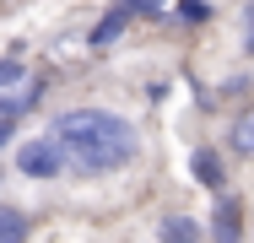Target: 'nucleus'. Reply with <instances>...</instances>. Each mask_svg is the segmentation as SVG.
<instances>
[{
	"instance_id": "1",
	"label": "nucleus",
	"mask_w": 254,
	"mask_h": 243,
	"mask_svg": "<svg viewBox=\"0 0 254 243\" xmlns=\"http://www.w3.org/2000/svg\"><path fill=\"white\" fill-rule=\"evenodd\" d=\"M49 135L65 151V173L76 179H114L141 157V130L119 108L103 103H70L49 119Z\"/></svg>"
},
{
	"instance_id": "2",
	"label": "nucleus",
	"mask_w": 254,
	"mask_h": 243,
	"mask_svg": "<svg viewBox=\"0 0 254 243\" xmlns=\"http://www.w3.org/2000/svg\"><path fill=\"white\" fill-rule=\"evenodd\" d=\"M11 168L22 173V179H33V184H54V179H65V151L54 141L49 130L44 135H27V141H11Z\"/></svg>"
},
{
	"instance_id": "3",
	"label": "nucleus",
	"mask_w": 254,
	"mask_h": 243,
	"mask_svg": "<svg viewBox=\"0 0 254 243\" xmlns=\"http://www.w3.org/2000/svg\"><path fill=\"white\" fill-rule=\"evenodd\" d=\"M205 233H211V238H222V243H233V238H244V233H249V222H244V200H238L233 189H216V205H211Z\"/></svg>"
},
{
	"instance_id": "4",
	"label": "nucleus",
	"mask_w": 254,
	"mask_h": 243,
	"mask_svg": "<svg viewBox=\"0 0 254 243\" xmlns=\"http://www.w3.org/2000/svg\"><path fill=\"white\" fill-rule=\"evenodd\" d=\"M190 179L200 184V189H227V162H222V151L216 146H195L190 151Z\"/></svg>"
},
{
	"instance_id": "5",
	"label": "nucleus",
	"mask_w": 254,
	"mask_h": 243,
	"mask_svg": "<svg viewBox=\"0 0 254 243\" xmlns=\"http://www.w3.org/2000/svg\"><path fill=\"white\" fill-rule=\"evenodd\" d=\"M125 33H130V11L114 0V5H108V11L98 16V22L87 27V49H108V44H119Z\"/></svg>"
},
{
	"instance_id": "6",
	"label": "nucleus",
	"mask_w": 254,
	"mask_h": 243,
	"mask_svg": "<svg viewBox=\"0 0 254 243\" xmlns=\"http://www.w3.org/2000/svg\"><path fill=\"white\" fill-rule=\"evenodd\" d=\"M157 238L162 243H195V238H205V227L190 216V211H168V216L157 222Z\"/></svg>"
},
{
	"instance_id": "7",
	"label": "nucleus",
	"mask_w": 254,
	"mask_h": 243,
	"mask_svg": "<svg viewBox=\"0 0 254 243\" xmlns=\"http://www.w3.org/2000/svg\"><path fill=\"white\" fill-rule=\"evenodd\" d=\"M227 151L233 157H254V103L227 119Z\"/></svg>"
},
{
	"instance_id": "8",
	"label": "nucleus",
	"mask_w": 254,
	"mask_h": 243,
	"mask_svg": "<svg viewBox=\"0 0 254 243\" xmlns=\"http://www.w3.org/2000/svg\"><path fill=\"white\" fill-rule=\"evenodd\" d=\"M168 16L184 22V27H205L216 11H211V0H168Z\"/></svg>"
},
{
	"instance_id": "9",
	"label": "nucleus",
	"mask_w": 254,
	"mask_h": 243,
	"mask_svg": "<svg viewBox=\"0 0 254 243\" xmlns=\"http://www.w3.org/2000/svg\"><path fill=\"white\" fill-rule=\"evenodd\" d=\"M125 11H130V22H157V16H168V0H119Z\"/></svg>"
},
{
	"instance_id": "10",
	"label": "nucleus",
	"mask_w": 254,
	"mask_h": 243,
	"mask_svg": "<svg viewBox=\"0 0 254 243\" xmlns=\"http://www.w3.org/2000/svg\"><path fill=\"white\" fill-rule=\"evenodd\" d=\"M22 76H27L22 54H0V92H5V87H22Z\"/></svg>"
},
{
	"instance_id": "11",
	"label": "nucleus",
	"mask_w": 254,
	"mask_h": 243,
	"mask_svg": "<svg viewBox=\"0 0 254 243\" xmlns=\"http://www.w3.org/2000/svg\"><path fill=\"white\" fill-rule=\"evenodd\" d=\"M16 130H22V119H16V114H0V151L16 141Z\"/></svg>"
},
{
	"instance_id": "12",
	"label": "nucleus",
	"mask_w": 254,
	"mask_h": 243,
	"mask_svg": "<svg viewBox=\"0 0 254 243\" xmlns=\"http://www.w3.org/2000/svg\"><path fill=\"white\" fill-rule=\"evenodd\" d=\"M254 92V76H233L227 87H222V97H249Z\"/></svg>"
},
{
	"instance_id": "13",
	"label": "nucleus",
	"mask_w": 254,
	"mask_h": 243,
	"mask_svg": "<svg viewBox=\"0 0 254 243\" xmlns=\"http://www.w3.org/2000/svg\"><path fill=\"white\" fill-rule=\"evenodd\" d=\"M244 54L254 60V0L244 5Z\"/></svg>"
},
{
	"instance_id": "14",
	"label": "nucleus",
	"mask_w": 254,
	"mask_h": 243,
	"mask_svg": "<svg viewBox=\"0 0 254 243\" xmlns=\"http://www.w3.org/2000/svg\"><path fill=\"white\" fill-rule=\"evenodd\" d=\"M0 189H5V168H0Z\"/></svg>"
}]
</instances>
